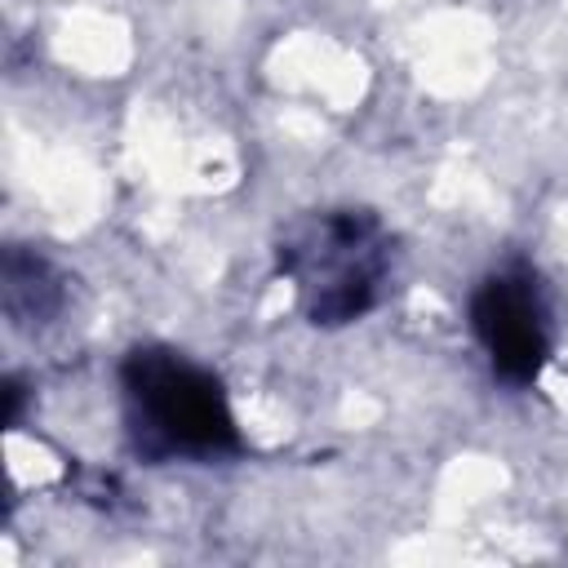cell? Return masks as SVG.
<instances>
[{
  "instance_id": "cell-1",
  "label": "cell",
  "mask_w": 568,
  "mask_h": 568,
  "mask_svg": "<svg viewBox=\"0 0 568 568\" xmlns=\"http://www.w3.org/2000/svg\"><path fill=\"white\" fill-rule=\"evenodd\" d=\"M275 266L315 328H346L382 302L395 240L373 209H315L284 226Z\"/></svg>"
},
{
  "instance_id": "cell-2",
  "label": "cell",
  "mask_w": 568,
  "mask_h": 568,
  "mask_svg": "<svg viewBox=\"0 0 568 568\" xmlns=\"http://www.w3.org/2000/svg\"><path fill=\"white\" fill-rule=\"evenodd\" d=\"M124 430L142 462H213L240 453L222 382L173 346H133L120 364Z\"/></svg>"
},
{
  "instance_id": "cell-3",
  "label": "cell",
  "mask_w": 568,
  "mask_h": 568,
  "mask_svg": "<svg viewBox=\"0 0 568 568\" xmlns=\"http://www.w3.org/2000/svg\"><path fill=\"white\" fill-rule=\"evenodd\" d=\"M470 328L506 386H532L550 359V306L537 271L497 266L470 293Z\"/></svg>"
},
{
  "instance_id": "cell-4",
  "label": "cell",
  "mask_w": 568,
  "mask_h": 568,
  "mask_svg": "<svg viewBox=\"0 0 568 568\" xmlns=\"http://www.w3.org/2000/svg\"><path fill=\"white\" fill-rule=\"evenodd\" d=\"M0 302L13 328H44L67 306V280L44 253L9 244L0 262Z\"/></svg>"
}]
</instances>
